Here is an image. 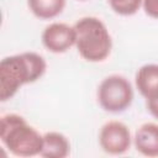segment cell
Returning a JSON list of instances; mask_svg holds the SVG:
<instances>
[{
	"label": "cell",
	"mask_w": 158,
	"mask_h": 158,
	"mask_svg": "<svg viewBox=\"0 0 158 158\" xmlns=\"http://www.w3.org/2000/svg\"><path fill=\"white\" fill-rule=\"evenodd\" d=\"M47 70L44 58L36 52L7 56L0 62V100L7 101L26 84L41 79Z\"/></svg>",
	"instance_id": "obj_1"
},
{
	"label": "cell",
	"mask_w": 158,
	"mask_h": 158,
	"mask_svg": "<svg viewBox=\"0 0 158 158\" xmlns=\"http://www.w3.org/2000/svg\"><path fill=\"white\" fill-rule=\"evenodd\" d=\"M0 139L4 147L16 157L41 156L43 147V135L19 114L1 116Z\"/></svg>",
	"instance_id": "obj_2"
},
{
	"label": "cell",
	"mask_w": 158,
	"mask_h": 158,
	"mask_svg": "<svg viewBox=\"0 0 158 158\" xmlns=\"http://www.w3.org/2000/svg\"><path fill=\"white\" fill-rule=\"evenodd\" d=\"M73 27L75 31V47L84 60L99 63L110 56L112 38L106 25L99 17H80Z\"/></svg>",
	"instance_id": "obj_3"
},
{
	"label": "cell",
	"mask_w": 158,
	"mask_h": 158,
	"mask_svg": "<svg viewBox=\"0 0 158 158\" xmlns=\"http://www.w3.org/2000/svg\"><path fill=\"white\" fill-rule=\"evenodd\" d=\"M133 88L130 80L121 74L105 77L96 91V99L102 110L111 114H120L127 110L133 101Z\"/></svg>",
	"instance_id": "obj_4"
},
{
	"label": "cell",
	"mask_w": 158,
	"mask_h": 158,
	"mask_svg": "<svg viewBox=\"0 0 158 158\" xmlns=\"http://www.w3.org/2000/svg\"><path fill=\"white\" fill-rule=\"evenodd\" d=\"M132 142L133 137L130 128L121 121H107L99 131V144L107 154L121 156L130 149Z\"/></svg>",
	"instance_id": "obj_5"
},
{
	"label": "cell",
	"mask_w": 158,
	"mask_h": 158,
	"mask_svg": "<svg viewBox=\"0 0 158 158\" xmlns=\"http://www.w3.org/2000/svg\"><path fill=\"white\" fill-rule=\"evenodd\" d=\"M41 40L48 52L60 54L75 46V31L74 27L68 23L52 22L42 31Z\"/></svg>",
	"instance_id": "obj_6"
},
{
	"label": "cell",
	"mask_w": 158,
	"mask_h": 158,
	"mask_svg": "<svg viewBox=\"0 0 158 158\" xmlns=\"http://www.w3.org/2000/svg\"><path fill=\"white\" fill-rule=\"evenodd\" d=\"M133 146L144 157H158V123H142L135 132Z\"/></svg>",
	"instance_id": "obj_7"
},
{
	"label": "cell",
	"mask_w": 158,
	"mask_h": 158,
	"mask_svg": "<svg viewBox=\"0 0 158 158\" xmlns=\"http://www.w3.org/2000/svg\"><path fill=\"white\" fill-rule=\"evenodd\" d=\"M135 85L146 101L158 100V64L148 63L139 67L135 75Z\"/></svg>",
	"instance_id": "obj_8"
},
{
	"label": "cell",
	"mask_w": 158,
	"mask_h": 158,
	"mask_svg": "<svg viewBox=\"0 0 158 158\" xmlns=\"http://www.w3.org/2000/svg\"><path fill=\"white\" fill-rule=\"evenodd\" d=\"M70 153V142L65 135L58 131H49L43 135V147L41 157L65 158Z\"/></svg>",
	"instance_id": "obj_9"
},
{
	"label": "cell",
	"mask_w": 158,
	"mask_h": 158,
	"mask_svg": "<svg viewBox=\"0 0 158 158\" xmlns=\"http://www.w3.org/2000/svg\"><path fill=\"white\" fill-rule=\"evenodd\" d=\"M67 0H27L30 11L40 20H52L59 16Z\"/></svg>",
	"instance_id": "obj_10"
},
{
	"label": "cell",
	"mask_w": 158,
	"mask_h": 158,
	"mask_svg": "<svg viewBox=\"0 0 158 158\" xmlns=\"http://www.w3.org/2000/svg\"><path fill=\"white\" fill-rule=\"evenodd\" d=\"M143 0H107L112 11L121 16H132L142 7Z\"/></svg>",
	"instance_id": "obj_11"
},
{
	"label": "cell",
	"mask_w": 158,
	"mask_h": 158,
	"mask_svg": "<svg viewBox=\"0 0 158 158\" xmlns=\"http://www.w3.org/2000/svg\"><path fill=\"white\" fill-rule=\"evenodd\" d=\"M142 9L147 16L158 20V0H143Z\"/></svg>",
	"instance_id": "obj_12"
},
{
	"label": "cell",
	"mask_w": 158,
	"mask_h": 158,
	"mask_svg": "<svg viewBox=\"0 0 158 158\" xmlns=\"http://www.w3.org/2000/svg\"><path fill=\"white\" fill-rule=\"evenodd\" d=\"M147 102V109L151 112L152 116H154L156 118H158V100L154 101H146Z\"/></svg>",
	"instance_id": "obj_13"
},
{
	"label": "cell",
	"mask_w": 158,
	"mask_h": 158,
	"mask_svg": "<svg viewBox=\"0 0 158 158\" xmlns=\"http://www.w3.org/2000/svg\"><path fill=\"white\" fill-rule=\"evenodd\" d=\"M80 1H85V0H80Z\"/></svg>",
	"instance_id": "obj_14"
}]
</instances>
